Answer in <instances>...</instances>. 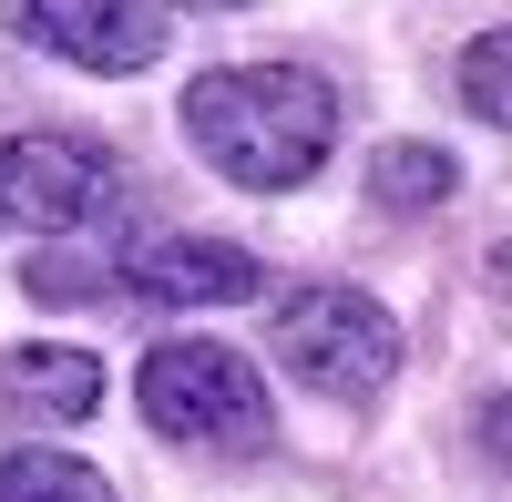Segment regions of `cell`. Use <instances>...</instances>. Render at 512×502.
<instances>
[{
  "label": "cell",
  "instance_id": "cell-1",
  "mask_svg": "<svg viewBox=\"0 0 512 502\" xmlns=\"http://www.w3.org/2000/svg\"><path fill=\"white\" fill-rule=\"evenodd\" d=\"M185 144L216 164L226 185L246 195H287L308 185L328 144H338V93L297 62H236V72H205L185 93Z\"/></svg>",
  "mask_w": 512,
  "mask_h": 502
},
{
  "label": "cell",
  "instance_id": "cell-2",
  "mask_svg": "<svg viewBox=\"0 0 512 502\" xmlns=\"http://www.w3.org/2000/svg\"><path fill=\"white\" fill-rule=\"evenodd\" d=\"M144 421L164 441H185V451H267L277 441V410H267V380L216 349V339H164L144 359Z\"/></svg>",
  "mask_w": 512,
  "mask_h": 502
},
{
  "label": "cell",
  "instance_id": "cell-3",
  "mask_svg": "<svg viewBox=\"0 0 512 502\" xmlns=\"http://www.w3.org/2000/svg\"><path fill=\"white\" fill-rule=\"evenodd\" d=\"M277 359L318 400H379L400 380V318L359 287H297L277 308Z\"/></svg>",
  "mask_w": 512,
  "mask_h": 502
},
{
  "label": "cell",
  "instance_id": "cell-4",
  "mask_svg": "<svg viewBox=\"0 0 512 502\" xmlns=\"http://www.w3.org/2000/svg\"><path fill=\"white\" fill-rule=\"evenodd\" d=\"M11 216L52 226V236H93L123 216V164L72 134H11L0 144V226Z\"/></svg>",
  "mask_w": 512,
  "mask_h": 502
},
{
  "label": "cell",
  "instance_id": "cell-5",
  "mask_svg": "<svg viewBox=\"0 0 512 502\" xmlns=\"http://www.w3.org/2000/svg\"><path fill=\"white\" fill-rule=\"evenodd\" d=\"M0 31L72 62V72H144L164 52L154 0H0Z\"/></svg>",
  "mask_w": 512,
  "mask_h": 502
},
{
  "label": "cell",
  "instance_id": "cell-6",
  "mask_svg": "<svg viewBox=\"0 0 512 502\" xmlns=\"http://www.w3.org/2000/svg\"><path fill=\"white\" fill-rule=\"evenodd\" d=\"M134 287L154 308H246L256 287H267V267L246 257V246H216V236H164L134 257Z\"/></svg>",
  "mask_w": 512,
  "mask_h": 502
},
{
  "label": "cell",
  "instance_id": "cell-7",
  "mask_svg": "<svg viewBox=\"0 0 512 502\" xmlns=\"http://www.w3.org/2000/svg\"><path fill=\"white\" fill-rule=\"evenodd\" d=\"M0 390H11V410H31V421H82V410L103 400V359L93 349H11L0 359Z\"/></svg>",
  "mask_w": 512,
  "mask_h": 502
},
{
  "label": "cell",
  "instance_id": "cell-8",
  "mask_svg": "<svg viewBox=\"0 0 512 502\" xmlns=\"http://www.w3.org/2000/svg\"><path fill=\"white\" fill-rule=\"evenodd\" d=\"M451 185H461V164L441 144H379V164H369V195L390 205V216H431Z\"/></svg>",
  "mask_w": 512,
  "mask_h": 502
},
{
  "label": "cell",
  "instance_id": "cell-9",
  "mask_svg": "<svg viewBox=\"0 0 512 502\" xmlns=\"http://www.w3.org/2000/svg\"><path fill=\"white\" fill-rule=\"evenodd\" d=\"M0 502H113V482L72 451H11L0 462Z\"/></svg>",
  "mask_w": 512,
  "mask_h": 502
},
{
  "label": "cell",
  "instance_id": "cell-10",
  "mask_svg": "<svg viewBox=\"0 0 512 502\" xmlns=\"http://www.w3.org/2000/svg\"><path fill=\"white\" fill-rule=\"evenodd\" d=\"M461 103L512 134V31H482L472 52H461Z\"/></svg>",
  "mask_w": 512,
  "mask_h": 502
},
{
  "label": "cell",
  "instance_id": "cell-11",
  "mask_svg": "<svg viewBox=\"0 0 512 502\" xmlns=\"http://www.w3.org/2000/svg\"><path fill=\"white\" fill-rule=\"evenodd\" d=\"M21 287L41 308H72V298H103V257H82V246H52V257H31Z\"/></svg>",
  "mask_w": 512,
  "mask_h": 502
},
{
  "label": "cell",
  "instance_id": "cell-12",
  "mask_svg": "<svg viewBox=\"0 0 512 502\" xmlns=\"http://www.w3.org/2000/svg\"><path fill=\"white\" fill-rule=\"evenodd\" d=\"M472 441H482L492 462L512 472V400H482V410H472Z\"/></svg>",
  "mask_w": 512,
  "mask_h": 502
},
{
  "label": "cell",
  "instance_id": "cell-13",
  "mask_svg": "<svg viewBox=\"0 0 512 502\" xmlns=\"http://www.w3.org/2000/svg\"><path fill=\"white\" fill-rule=\"evenodd\" d=\"M216 11H226V0H216Z\"/></svg>",
  "mask_w": 512,
  "mask_h": 502
}]
</instances>
